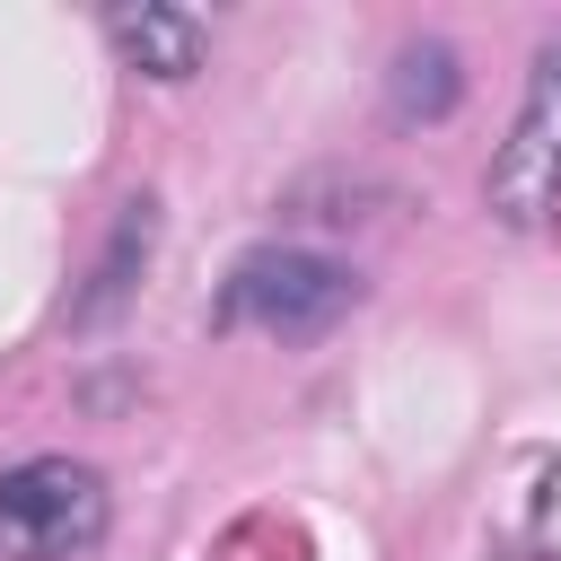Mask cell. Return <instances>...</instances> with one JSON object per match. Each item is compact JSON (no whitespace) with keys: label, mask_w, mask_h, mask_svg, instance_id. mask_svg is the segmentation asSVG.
Segmentation results:
<instances>
[{"label":"cell","mask_w":561,"mask_h":561,"mask_svg":"<svg viewBox=\"0 0 561 561\" xmlns=\"http://www.w3.org/2000/svg\"><path fill=\"white\" fill-rule=\"evenodd\" d=\"M359 307V272L316 254V245H254L219 280V324L228 333H272V342H316Z\"/></svg>","instance_id":"cell-1"},{"label":"cell","mask_w":561,"mask_h":561,"mask_svg":"<svg viewBox=\"0 0 561 561\" xmlns=\"http://www.w3.org/2000/svg\"><path fill=\"white\" fill-rule=\"evenodd\" d=\"M114 526L105 473L79 456H26L0 473V561H79Z\"/></svg>","instance_id":"cell-2"},{"label":"cell","mask_w":561,"mask_h":561,"mask_svg":"<svg viewBox=\"0 0 561 561\" xmlns=\"http://www.w3.org/2000/svg\"><path fill=\"white\" fill-rule=\"evenodd\" d=\"M552 202H561V44L535 53L526 105H517L508 140L491 149V210L508 228H543Z\"/></svg>","instance_id":"cell-3"},{"label":"cell","mask_w":561,"mask_h":561,"mask_svg":"<svg viewBox=\"0 0 561 561\" xmlns=\"http://www.w3.org/2000/svg\"><path fill=\"white\" fill-rule=\"evenodd\" d=\"M105 44L140 70V79H193L202 70V53H210V26L193 18V9H167V0H114L105 9Z\"/></svg>","instance_id":"cell-4"},{"label":"cell","mask_w":561,"mask_h":561,"mask_svg":"<svg viewBox=\"0 0 561 561\" xmlns=\"http://www.w3.org/2000/svg\"><path fill=\"white\" fill-rule=\"evenodd\" d=\"M149 254H158V202H149V193H131V202L114 210V237H105V254H96V272H88V289L70 298V324H79V333H96V324H114V316H123V298L140 289V272H149Z\"/></svg>","instance_id":"cell-5"},{"label":"cell","mask_w":561,"mask_h":561,"mask_svg":"<svg viewBox=\"0 0 561 561\" xmlns=\"http://www.w3.org/2000/svg\"><path fill=\"white\" fill-rule=\"evenodd\" d=\"M456 96H465V70H456V53H447L438 35H421V44L394 53V70H386V105H394V123H447Z\"/></svg>","instance_id":"cell-6"},{"label":"cell","mask_w":561,"mask_h":561,"mask_svg":"<svg viewBox=\"0 0 561 561\" xmlns=\"http://www.w3.org/2000/svg\"><path fill=\"white\" fill-rule=\"evenodd\" d=\"M526 526H535V552L561 561V456L543 465V482H535V517H526Z\"/></svg>","instance_id":"cell-7"}]
</instances>
